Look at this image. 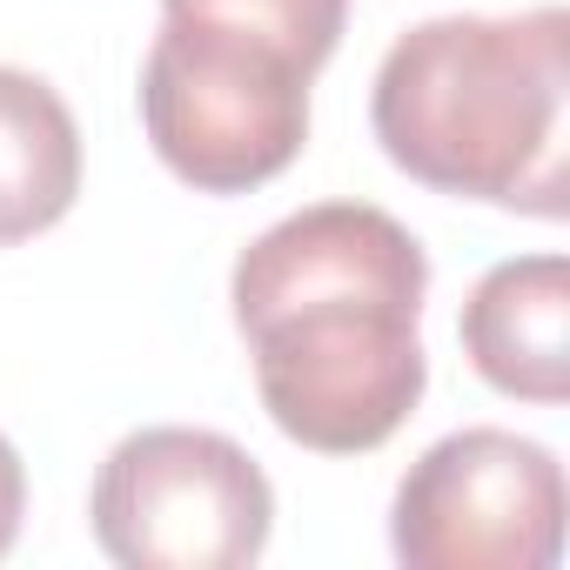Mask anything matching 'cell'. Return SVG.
Instances as JSON below:
<instances>
[{"label": "cell", "mask_w": 570, "mask_h": 570, "mask_svg": "<svg viewBox=\"0 0 570 570\" xmlns=\"http://www.w3.org/2000/svg\"><path fill=\"white\" fill-rule=\"evenodd\" d=\"M463 356L490 390L557 410L570 396V262H497L463 303Z\"/></svg>", "instance_id": "cell-6"}, {"label": "cell", "mask_w": 570, "mask_h": 570, "mask_svg": "<svg viewBox=\"0 0 570 570\" xmlns=\"http://www.w3.org/2000/svg\"><path fill=\"white\" fill-rule=\"evenodd\" d=\"M21 517H28V470H21V450L0 436V557L14 550Z\"/></svg>", "instance_id": "cell-9"}, {"label": "cell", "mask_w": 570, "mask_h": 570, "mask_svg": "<svg viewBox=\"0 0 570 570\" xmlns=\"http://www.w3.org/2000/svg\"><path fill=\"white\" fill-rule=\"evenodd\" d=\"M95 543L121 570H242L268 550L275 490L222 430H135L95 470Z\"/></svg>", "instance_id": "cell-4"}, {"label": "cell", "mask_w": 570, "mask_h": 570, "mask_svg": "<svg viewBox=\"0 0 570 570\" xmlns=\"http://www.w3.org/2000/svg\"><path fill=\"white\" fill-rule=\"evenodd\" d=\"M141 128L188 188L248 195L309 141V68L262 35L161 14L141 61Z\"/></svg>", "instance_id": "cell-3"}, {"label": "cell", "mask_w": 570, "mask_h": 570, "mask_svg": "<svg viewBox=\"0 0 570 570\" xmlns=\"http://www.w3.org/2000/svg\"><path fill=\"white\" fill-rule=\"evenodd\" d=\"M390 543L410 570H550L563 557V463L517 430H456L396 483Z\"/></svg>", "instance_id": "cell-5"}, {"label": "cell", "mask_w": 570, "mask_h": 570, "mask_svg": "<svg viewBox=\"0 0 570 570\" xmlns=\"http://www.w3.org/2000/svg\"><path fill=\"white\" fill-rule=\"evenodd\" d=\"M81 195V128L68 101L28 75L0 68V248L55 228Z\"/></svg>", "instance_id": "cell-7"}, {"label": "cell", "mask_w": 570, "mask_h": 570, "mask_svg": "<svg viewBox=\"0 0 570 570\" xmlns=\"http://www.w3.org/2000/svg\"><path fill=\"white\" fill-rule=\"evenodd\" d=\"M570 14H443L410 28L370 88L383 155L463 202L563 215Z\"/></svg>", "instance_id": "cell-2"}, {"label": "cell", "mask_w": 570, "mask_h": 570, "mask_svg": "<svg viewBox=\"0 0 570 570\" xmlns=\"http://www.w3.org/2000/svg\"><path fill=\"white\" fill-rule=\"evenodd\" d=\"M423 242L370 202H316L255 235L228 275L268 423L323 456L383 450L423 403Z\"/></svg>", "instance_id": "cell-1"}, {"label": "cell", "mask_w": 570, "mask_h": 570, "mask_svg": "<svg viewBox=\"0 0 570 570\" xmlns=\"http://www.w3.org/2000/svg\"><path fill=\"white\" fill-rule=\"evenodd\" d=\"M161 14H188V21L262 35V41H275L289 61H303L316 75L336 55L343 28H350V0H161Z\"/></svg>", "instance_id": "cell-8"}]
</instances>
